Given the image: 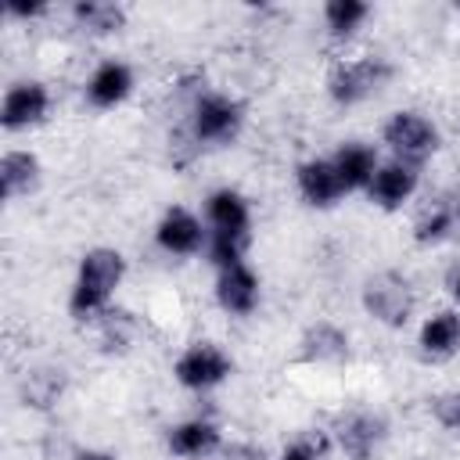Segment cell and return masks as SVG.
<instances>
[{
	"label": "cell",
	"mask_w": 460,
	"mask_h": 460,
	"mask_svg": "<svg viewBox=\"0 0 460 460\" xmlns=\"http://www.w3.org/2000/svg\"><path fill=\"white\" fill-rule=\"evenodd\" d=\"M122 277H126V259L115 248H90L79 259V273L68 295V313L75 320H97L108 309Z\"/></svg>",
	"instance_id": "6da1fadb"
},
{
	"label": "cell",
	"mask_w": 460,
	"mask_h": 460,
	"mask_svg": "<svg viewBox=\"0 0 460 460\" xmlns=\"http://www.w3.org/2000/svg\"><path fill=\"white\" fill-rule=\"evenodd\" d=\"M244 108L226 93H201L190 108V137L198 144H230L241 133Z\"/></svg>",
	"instance_id": "7a4b0ae2"
},
{
	"label": "cell",
	"mask_w": 460,
	"mask_h": 460,
	"mask_svg": "<svg viewBox=\"0 0 460 460\" xmlns=\"http://www.w3.org/2000/svg\"><path fill=\"white\" fill-rule=\"evenodd\" d=\"M381 137H385L388 151L395 155V162H406V165H413V169H417L424 158H431L435 147H438V129H435L424 115H417V111H395V115L385 122Z\"/></svg>",
	"instance_id": "3957f363"
},
{
	"label": "cell",
	"mask_w": 460,
	"mask_h": 460,
	"mask_svg": "<svg viewBox=\"0 0 460 460\" xmlns=\"http://www.w3.org/2000/svg\"><path fill=\"white\" fill-rule=\"evenodd\" d=\"M363 309L385 327H402L413 313V288L402 273L381 270L363 284Z\"/></svg>",
	"instance_id": "277c9868"
},
{
	"label": "cell",
	"mask_w": 460,
	"mask_h": 460,
	"mask_svg": "<svg viewBox=\"0 0 460 460\" xmlns=\"http://www.w3.org/2000/svg\"><path fill=\"white\" fill-rule=\"evenodd\" d=\"M392 75V65L385 58H352L331 68L327 75V93L338 104H359L374 90H381Z\"/></svg>",
	"instance_id": "5b68a950"
},
{
	"label": "cell",
	"mask_w": 460,
	"mask_h": 460,
	"mask_svg": "<svg viewBox=\"0 0 460 460\" xmlns=\"http://www.w3.org/2000/svg\"><path fill=\"white\" fill-rule=\"evenodd\" d=\"M172 374H176V381L183 388L208 392V388L223 385L234 374V359L219 345H212V341H194V345H187L180 352V359L172 363Z\"/></svg>",
	"instance_id": "8992f818"
},
{
	"label": "cell",
	"mask_w": 460,
	"mask_h": 460,
	"mask_svg": "<svg viewBox=\"0 0 460 460\" xmlns=\"http://www.w3.org/2000/svg\"><path fill=\"white\" fill-rule=\"evenodd\" d=\"M50 111V90L36 79H22V83H11L4 90V101H0V126L7 133H18V129H29L36 122H43Z\"/></svg>",
	"instance_id": "52a82bcc"
},
{
	"label": "cell",
	"mask_w": 460,
	"mask_h": 460,
	"mask_svg": "<svg viewBox=\"0 0 460 460\" xmlns=\"http://www.w3.org/2000/svg\"><path fill=\"white\" fill-rule=\"evenodd\" d=\"M155 241L169 255H194V252H201V244H208V230L201 226V219L194 212H187L183 205H172L158 219Z\"/></svg>",
	"instance_id": "ba28073f"
},
{
	"label": "cell",
	"mask_w": 460,
	"mask_h": 460,
	"mask_svg": "<svg viewBox=\"0 0 460 460\" xmlns=\"http://www.w3.org/2000/svg\"><path fill=\"white\" fill-rule=\"evenodd\" d=\"M205 216H208V234H223V237H248L252 241V208L244 201V194L230 190V187H219L208 194L205 201Z\"/></svg>",
	"instance_id": "9c48e42d"
},
{
	"label": "cell",
	"mask_w": 460,
	"mask_h": 460,
	"mask_svg": "<svg viewBox=\"0 0 460 460\" xmlns=\"http://www.w3.org/2000/svg\"><path fill=\"white\" fill-rule=\"evenodd\" d=\"M216 302H219L223 313L248 316V313L259 305V277H255V270H252L248 262H237V266L219 270Z\"/></svg>",
	"instance_id": "30bf717a"
},
{
	"label": "cell",
	"mask_w": 460,
	"mask_h": 460,
	"mask_svg": "<svg viewBox=\"0 0 460 460\" xmlns=\"http://www.w3.org/2000/svg\"><path fill=\"white\" fill-rule=\"evenodd\" d=\"M295 180H298L302 198L309 205H316V208H327V205H334L345 194V183H341V176H338V169H334L331 158H309V162H302L295 169Z\"/></svg>",
	"instance_id": "8fae6325"
},
{
	"label": "cell",
	"mask_w": 460,
	"mask_h": 460,
	"mask_svg": "<svg viewBox=\"0 0 460 460\" xmlns=\"http://www.w3.org/2000/svg\"><path fill=\"white\" fill-rule=\"evenodd\" d=\"M417 169L413 165H406V162H385V165H377V172H374V180H370V187H367V194H370V201L374 205H381V208H399L402 201H410L413 198V190H417Z\"/></svg>",
	"instance_id": "7c38bea8"
},
{
	"label": "cell",
	"mask_w": 460,
	"mask_h": 460,
	"mask_svg": "<svg viewBox=\"0 0 460 460\" xmlns=\"http://www.w3.org/2000/svg\"><path fill=\"white\" fill-rule=\"evenodd\" d=\"M133 93V68L126 61H101L86 79V101L93 108H115Z\"/></svg>",
	"instance_id": "4fadbf2b"
},
{
	"label": "cell",
	"mask_w": 460,
	"mask_h": 460,
	"mask_svg": "<svg viewBox=\"0 0 460 460\" xmlns=\"http://www.w3.org/2000/svg\"><path fill=\"white\" fill-rule=\"evenodd\" d=\"M381 442H385V420L374 413H352L338 424V446L349 460H374Z\"/></svg>",
	"instance_id": "5bb4252c"
},
{
	"label": "cell",
	"mask_w": 460,
	"mask_h": 460,
	"mask_svg": "<svg viewBox=\"0 0 460 460\" xmlns=\"http://www.w3.org/2000/svg\"><path fill=\"white\" fill-rule=\"evenodd\" d=\"M165 446L180 460H201V456L219 449V428L212 420H205V417H194V420H183V424L169 428Z\"/></svg>",
	"instance_id": "9a60e30c"
},
{
	"label": "cell",
	"mask_w": 460,
	"mask_h": 460,
	"mask_svg": "<svg viewBox=\"0 0 460 460\" xmlns=\"http://www.w3.org/2000/svg\"><path fill=\"white\" fill-rule=\"evenodd\" d=\"M460 349V313L438 309L420 323V352L431 359H449Z\"/></svg>",
	"instance_id": "2e32d148"
},
{
	"label": "cell",
	"mask_w": 460,
	"mask_h": 460,
	"mask_svg": "<svg viewBox=\"0 0 460 460\" xmlns=\"http://www.w3.org/2000/svg\"><path fill=\"white\" fill-rule=\"evenodd\" d=\"M331 162H334V169H338L345 190L370 187V180H374V172H377V155H374V147H367V144H359V140L341 144Z\"/></svg>",
	"instance_id": "e0dca14e"
},
{
	"label": "cell",
	"mask_w": 460,
	"mask_h": 460,
	"mask_svg": "<svg viewBox=\"0 0 460 460\" xmlns=\"http://www.w3.org/2000/svg\"><path fill=\"white\" fill-rule=\"evenodd\" d=\"M302 359L309 363H341L349 359V334L327 320L313 323L305 334H302Z\"/></svg>",
	"instance_id": "ac0fdd59"
},
{
	"label": "cell",
	"mask_w": 460,
	"mask_h": 460,
	"mask_svg": "<svg viewBox=\"0 0 460 460\" xmlns=\"http://www.w3.org/2000/svg\"><path fill=\"white\" fill-rule=\"evenodd\" d=\"M40 180V158L32 151H7L0 158V190L7 201H14L18 194H29Z\"/></svg>",
	"instance_id": "d6986e66"
},
{
	"label": "cell",
	"mask_w": 460,
	"mask_h": 460,
	"mask_svg": "<svg viewBox=\"0 0 460 460\" xmlns=\"http://www.w3.org/2000/svg\"><path fill=\"white\" fill-rule=\"evenodd\" d=\"M72 14H75V22H79L83 29H90V32H97V36L119 32V29L126 25V11H122L119 4H111V0H79V4L72 7Z\"/></svg>",
	"instance_id": "ffe728a7"
},
{
	"label": "cell",
	"mask_w": 460,
	"mask_h": 460,
	"mask_svg": "<svg viewBox=\"0 0 460 460\" xmlns=\"http://www.w3.org/2000/svg\"><path fill=\"white\" fill-rule=\"evenodd\" d=\"M370 14V7L363 4V0H331V4H323V22H327V32L331 36H352L359 25H363V18Z\"/></svg>",
	"instance_id": "44dd1931"
},
{
	"label": "cell",
	"mask_w": 460,
	"mask_h": 460,
	"mask_svg": "<svg viewBox=\"0 0 460 460\" xmlns=\"http://www.w3.org/2000/svg\"><path fill=\"white\" fill-rule=\"evenodd\" d=\"M97 327H101V345L108 349V352H122L129 341H133V331H137V320L126 313V309H104L101 316H97Z\"/></svg>",
	"instance_id": "7402d4cb"
},
{
	"label": "cell",
	"mask_w": 460,
	"mask_h": 460,
	"mask_svg": "<svg viewBox=\"0 0 460 460\" xmlns=\"http://www.w3.org/2000/svg\"><path fill=\"white\" fill-rule=\"evenodd\" d=\"M61 388H65L61 370H32V374L25 377V399H29L32 406H50V402L61 395Z\"/></svg>",
	"instance_id": "603a6c76"
},
{
	"label": "cell",
	"mask_w": 460,
	"mask_h": 460,
	"mask_svg": "<svg viewBox=\"0 0 460 460\" xmlns=\"http://www.w3.org/2000/svg\"><path fill=\"white\" fill-rule=\"evenodd\" d=\"M449 230H453V212H449V208H431V212H424V216L417 219L413 241H417V244H438Z\"/></svg>",
	"instance_id": "cb8c5ba5"
},
{
	"label": "cell",
	"mask_w": 460,
	"mask_h": 460,
	"mask_svg": "<svg viewBox=\"0 0 460 460\" xmlns=\"http://www.w3.org/2000/svg\"><path fill=\"white\" fill-rule=\"evenodd\" d=\"M320 442H313V438H298V442H291V446H284V453H280V460H320Z\"/></svg>",
	"instance_id": "d4e9b609"
},
{
	"label": "cell",
	"mask_w": 460,
	"mask_h": 460,
	"mask_svg": "<svg viewBox=\"0 0 460 460\" xmlns=\"http://www.w3.org/2000/svg\"><path fill=\"white\" fill-rule=\"evenodd\" d=\"M11 18H22V22H29V18H40L43 11H47V4H22V0H7V7H4Z\"/></svg>",
	"instance_id": "484cf974"
},
{
	"label": "cell",
	"mask_w": 460,
	"mask_h": 460,
	"mask_svg": "<svg viewBox=\"0 0 460 460\" xmlns=\"http://www.w3.org/2000/svg\"><path fill=\"white\" fill-rule=\"evenodd\" d=\"M438 417H442L449 428H460V392L438 402Z\"/></svg>",
	"instance_id": "4316f807"
},
{
	"label": "cell",
	"mask_w": 460,
	"mask_h": 460,
	"mask_svg": "<svg viewBox=\"0 0 460 460\" xmlns=\"http://www.w3.org/2000/svg\"><path fill=\"white\" fill-rule=\"evenodd\" d=\"M223 460H266V456H262V449L241 442V446H230V449L223 453Z\"/></svg>",
	"instance_id": "83f0119b"
},
{
	"label": "cell",
	"mask_w": 460,
	"mask_h": 460,
	"mask_svg": "<svg viewBox=\"0 0 460 460\" xmlns=\"http://www.w3.org/2000/svg\"><path fill=\"white\" fill-rule=\"evenodd\" d=\"M75 460H115L111 453H104V449H86V453H79Z\"/></svg>",
	"instance_id": "f1b7e54d"
},
{
	"label": "cell",
	"mask_w": 460,
	"mask_h": 460,
	"mask_svg": "<svg viewBox=\"0 0 460 460\" xmlns=\"http://www.w3.org/2000/svg\"><path fill=\"white\" fill-rule=\"evenodd\" d=\"M449 291H453V298L460 302V270H456V273L449 277Z\"/></svg>",
	"instance_id": "f546056e"
},
{
	"label": "cell",
	"mask_w": 460,
	"mask_h": 460,
	"mask_svg": "<svg viewBox=\"0 0 460 460\" xmlns=\"http://www.w3.org/2000/svg\"><path fill=\"white\" fill-rule=\"evenodd\" d=\"M456 216H460V201H456Z\"/></svg>",
	"instance_id": "4dcf8cb0"
}]
</instances>
